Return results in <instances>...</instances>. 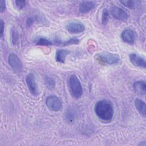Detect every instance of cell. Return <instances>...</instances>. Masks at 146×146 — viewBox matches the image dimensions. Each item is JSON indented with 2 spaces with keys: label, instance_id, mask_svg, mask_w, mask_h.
<instances>
[{
  "label": "cell",
  "instance_id": "cell-1",
  "mask_svg": "<svg viewBox=\"0 0 146 146\" xmlns=\"http://www.w3.org/2000/svg\"><path fill=\"white\" fill-rule=\"evenodd\" d=\"M94 111L96 116L104 121H110L114 114L112 104L110 101L105 99L96 102L94 106Z\"/></svg>",
  "mask_w": 146,
  "mask_h": 146
},
{
  "label": "cell",
  "instance_id": "cell-2",
  "mask_svg": "<svg viewBox=\"0 0 146 146\" xmlns=\"http://www.w3.org/2000/svg\"><path fill=\"white\" fill-rule=\"evenodd\" d=\"M95 59L100 64L115 66L119 64L121 62L120 56L117 54L111 52H100L95 55Z\"/></svg>",
  "mask_w": 146,
  "mask_h": 146
},
{
  "label": "cell",
  "instance_id": "cell-3",
  "mask_svg": "<svg viewBox=\"0 0 146 146\" xmlns=\"http://www.w3.org/2000/svg\"><path fill=\"white\" fill-rule=\"evenodd\" d=\"M68 87L71 95L75 98H79L82 96L83 88L79 79L73 74L68 79Z\"/></svg>",
  "mask_w": 146,
  "mask_h": 146
},
{
  "label": "cell",
  "instance_id": "cell-4",
  "mask_svg": "<svg viewBox=\"0 0 146 146\" xmlns=\"http://www.w3.org/2000/svg\"><path fill=\"white\" fill-rule=\"evenodd\" d=\"M46 104L48 108L52 111H58L62 108L61 100L56 95L48 96L46 100Z\"/></svg>",
  "mask_w": 146,
  "mask_h": 146
},
{
  "label": "cell",
  "instance_id": "cell-5",
  "mask_svg": "<svg viewBox=\"0 0 146 146\" xmlns=\"http://www.w3.org/2000/svg\"><path fill=\"white\" fill-rule=\"evenodd\" d=\"M110 14L116 19L125 21L128 19V13L122 8L116 6H112L110 9Z\"/></svg>",
  "mask_w": 146,
  "mask_h": 146
},
{
  "label": "cell",
  "instance_id": "cell-6",
  "mask_svg": "<svg viewBox=\"0 0 146 146\" xmlns=\"http://www.w3.org/2000/svg\"><path fill=\"white\" fill-rule=\"evenodd\" d=\"M10 66L16 72H19L22 70V63L19 57L14 53H11L8 58Z\"/></svg>",
  "mask_w": 146,
  "mask_h": 146
},
{
  "label": "cell",
  "instance_id": "cell-7",
  "mask_svg": "<svg viewBox=\"0 0 146 146\" xmlns=\"http://www.w3.org/2000/svg\"><path fill=\"white\" fill-rule=\"evenodd\" d=\"M26 82L30 93L34 96L38 95L39 94L38 87L36 83L35 77L33 74L30 73L27 75Z\"/></svg>",
  "mask_w": 146,
  "mask_h": 146
},
{
  "label": "cell",
  "instance_id": "cell-8",
  "mask_svg": "<svg viewBox=\"0 0 146 146\" xmlns=\"http://www.w3.org/2000/svg\"><path fill=\"white\" fill-rule=\"evenodd\" d=\"M66 29L71 34H79L83 32L85 27L83 24L78 22H71L66 26Z\"/></svg>",
  "mask_w": 146,
  "mask_h": 146
},
{
  "label": "cell",
  "instance_id": "cell-9",
  "mask_svg": "<svg viewBox=\"0 0 146 146\" xmlns=\"http://www.w3.org/2000/svg\"><path fill=\"white\" fill-rule=\"evenodd\" d=\"M136 35L135 32L130 29H125L121 34V39L128 43L132 44L136 40Z\"/></svg>",
  "mask_w": 146,
  "mask_h": 146
},
{
  "label": "cell",
  "instance_id": "cell-10",
  "mask_svg": "<svg viewBox=\"0 0 146 146\" xmlns=\"http://www.w3.org/2000/svg\"><path fill=\"white\" fill-rule=\"evenodd\" d=\"M129 60L136 67H140L145 68L146 67V62L145 58L143 56L135 54L132 53L129 55Z\"/></svg>",
  "mask_w": 146,
  "mask_h": 146
},
{
  "label": "cell",
  "instance_id": "cell-11",
  "mask_svg": "<svg viewBox=\"0 0 146 146\" xmlns=\"http://www.w3.org/2000/svg\"><path fill=\"white\" fill-rule=\"evenodd\" d=\"M95 2L90 1H83L79 4V11L81 13H87L95 6Z\"/></svg>",
  "mask_w": 146,
  "mask_h": 146
},
{
  "label": "cell",
  "instance_id": "cell-12",
  "mask_svg": "<svg viewBox=\"0 0 146 146\" xmlns=\"http://www.w3.org/2000/svg\"><path fill=\"white\" fill-rule=\"evenodd\" d=\"M134 91L138 94L145 95L146 93V84L145 82L143 80L135 82L133 84Z\"/></svg>",
  "mask_w": 146,
  "mask_h": 146
},
{
  "label": "cell",
  "instance_id": "cell-13",
  "mask_svg": "<svg viewBox=\"0 0 146 146\" xmlns=\"http://www.w3.org/2000/svg\"><path fill=\"white\" fill-rule=\"evenodd\" d=\"M135 106L140 114L145 117L146 114V104L145 103L140 99L136 98L135 100Z\"/></svg>",
  "mask_w": 146,
  "mask_h": 146
},
{
  "label": "cell",
  "instance_id": "cell-14",
  "mask_svg": "<svg viewBox=\"0 0 146 146\" xmlns=\"http://www.w3.org/2000/svg\"><path fill=\"white\" fill-rule=\"evenodd\" d=\"M70 53V51L65 49H59L56 51L55 54V59L57 62L62 63H64L66 60V58Z\"/></svg>",
  "mask_w": 146,
  "mask_h": 146
},
{
  "label": "cell",
  "instance_id": "cell-15",
  "mask_svg": "<svg viewBox=\"0 0 146 146\" xmlns=\"http://www.w3.org/2000/svg\"><path fill=\"white\" fill-rule=\"evenodd\" d=\"M54 43L56 45L59 46H67L68 44H77L79 43V39H75V38H71L67 40H62L59 38H55L54 40Z\"/></svg>",
  "mask_w": 146,
  "mask_h": 146
},
{
  "label": "cell",
  "instance_id": "cell-16",
  "mask_svg": "<svg viewBox=\"0 0 146 146\" xmlns=\"http://www.w3.org/2000/svg\"><path fill=\"white\" fill-rule=\"evenodd\" d=\"M36 44L39 45V46H50L52 44V43L51 41L49 40L47 38H43V37H40L38 38L36 40Z\"/></svg>",
  "mask_w": 146,
  "mask_h": 146
},
{
  "label": "cell",
  "instance_id": "cell-17",
  "mask_svg": "<svg viewBox=\"0 0 146 146\" xmlns=\"http://www.w3.org/2000/svg\"><path fill=\"white\" fill-rule=\"evenodd\" d=\"M120 2L124 6L129 9L135 8L136 5V1H120Z\"/></svg>",
  "mask_w": 146,
  "mask_h": 146
},
{
  "label": "cell",
  "instance_id": "cell-18",
  "mask_svg": "<svg viewBox=\"0 0 146 146\" xmlns=\"http://www.w3.org/2000/svg\"><path fill=\"white\" fill-rule=\"evenodd\" d=\"M108 17H109V12L106 9H105L103 11L102 17V21L103 25H106L108 21Z\"/></svg>",
  "mask_w": 146,
  "mask_h": 146
},
{
  "label": "cell",
  "instance_id": "cell-19",
  "mask_svg": "<svg viewBox=\"0 0 146 146\" xmlns=\"http://www.w3.org/2000/svg\"><path fill=\"white\" fill-rule=\"evenodd\" d=\"M11 39L13 44H16L18 43V34L17 33V31L14 29L11 31Z\"/></svg>",
  "mask_w": 146,
  "mask_h": 146
},
{
  "label": "cell",
  "instance_id": "cell-20",
  "mask_svg": "<svg viewBox=\"0 0 146 146\" xmlns=\"http://www.w3.org/2000/svg\"><path fill=\"white\" fill-rule=\"evenodd\" d=\"M45 84L47 85V87L50 89L54 88L55 85L54 80L52 78H46V81H45Z\"/></svg>",
  "mask_w": 146,
  "mask_h": 146
},
{
  "label": "cell",
  "instance_id": "cell-21",
  "mask_svg": "<svg viewBox=\"0 0 146 146\" xmlns=\"http://www.w3.org/2000/svg\"><path fill=\"white\" fill-rule=\"evenodd\" d=\"M15 3L17 7L20 10L23 9L26 5V1H16Z\"/></svg>",
  "mask_w": 146,
  "mask_h": 146
},
{
  "label": "cell",
  "instance_id": "cell-22",
  "mask_svg": "<svg viewBox=\"0 0 146 146\" xmlns=\"http://www.w3.org/2000/svg\"><path fill=\"white\" fill-rule=\"evenodd\" d=\"M35 21V19L34 17H30L27 19V22H26V24L28 26H31Z\"/></svg>",
  "mask_w": 146,
  "mask_h": 146
},
{
  "label": "cell",
  "instance_id": "cell-23",
  "mask_svg": "<svg viewBox=\"0 0 146 146\" xmlns=\"http://www.w3.org/2000/svg\"><path fill=\"white\" fill-rule=\"evenodd\" d=\"M5 7H6V5H5V1H3V0H1L0 1V11L1 12H3L5 9Z\"/></svg>",
  "mask_w": 146,
  "mask_h": 146
},
{
  "label": "cell",
  "instance_id": "cell-24",
  "mask_svg": "<svg viewBox=\"0 0 146 146\" xmlns=\"http://www.w3.org/2000/svg\"><path fill=\"white\" fill-rule=\"evenodd\" d=\"M4 27H5V24L2 19H1V37L2 38L4 32Z\"/></svg>",
  "mask_w": 146,
  "mask_h": 146
}]
</instances>
